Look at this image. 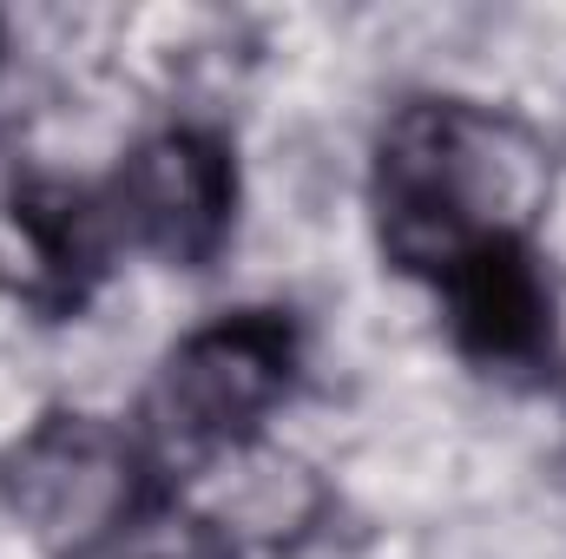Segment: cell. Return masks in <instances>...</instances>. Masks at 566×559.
<instances>
[{
	"instance_id": "6da1fadb",
	"label": "cell",
	"mask_w": 566,
	"mask_h": 559,
	"mask_svg": "<svg viewBox=\"0 0 566 559\" xmlns=\"http://www.w3.org/2000/svg\"><path fill=\"white\" fill-rule=\"evenodd\" d=\"M554 198L547 139L481 99H409L376 139V238L402 277L454 271L534 244Z\"/></svg>"
},
{
	"instance_id": "7a4b0ae2",
	"label": "cell",
	"mask_w": 566,
	"mask_h": 559,
	"mask_svg": "<svg viewBox=\"0 0 566 559\" xmlns=\"http://www.w3.org/2000/svg\"><path fill=\"white\" fill-rule=\"evenodd\" d=\"M296 382V323L283 309H238L211 329H191L145 389L139 447L171 487L178 474L238 454L258 441L264 415Z\"/></svg>"
},
{
	"instance_id": "3957f363",
	"label": "cell",
	"mask_w": 566,
	"mask_h": 559,
	"mask_svg": "<svg viewBox=\"0 0 566 559\" xmlns=\"http://www.w3.org/2000/svg\"><path fill=\"white\" fill-rule=\"evenodd\" d=\"M7 487L33 534L73 559L106 553L133 527H151L165 514V487L139 434H119L93 415H53L40 434H27Z\"/></svg>"
},
{
	"instance_id": "277c9868",
	"label": "cell",
	"mask_w": 566,
	"mask_h": 559,
	"mask_svg": "<svg viewBox=\"0 0 566 559\" xmlns=\"http://www.w3.org/2000/svg\"><path fill=\"white\" fill-rule=\"evenodd\" d=\"M99 204H106L113 244H139L178 271H205L231 238L238 171L224 139L198 126H171L126 158V171L99 191Z\"/></svg>"
},
{
	"instance_id": "5b68a950",
	"label": "cell",
	"mask_w": 566,
	"mask_h": 559,
	"mask_svg": "<svg viewBox=\"0 0 566 559\" xmlns=\"http://www.w3.org/2000/svg\"><path fill=\"white\" fill-rule=\"evenodd\" d=\"M434 296L448 309L454 349L488 376H547L560 362V309L534 244L454 271L448 283H434Z\"/></svg>"
}]
</instances>
